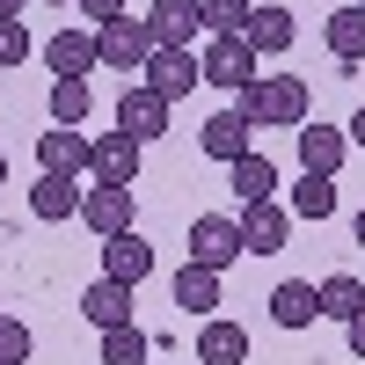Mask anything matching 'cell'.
Listing matches in <instances>:
<instances>
[{"label": "cell", "mask_w": 365, "mask_h": 365, "mask_svg": "<svg viewBox=\"0 0 365 365\" xmlns=\"http://www.w3.org/2000/svg\"><path fill=\"white\" fill-rule=\"evenodd\" d=\"M81 227L88 234H132V182H96V190L81 197Z\"/></svg>", "instance_id": "8"}, {"label": "cell", "mask_w": 365, "mask_h": 365, "mask_svg": "<svg viewBox=\"0 0 365 365\" xmlns=\"http://www.w3.org/2000/svg\"><path fill=\"white\" fill-rule=\"evenodd\" d=\"M329 51H336L344 66L365 58V8H336V15H329Z\"/></svg>", "instance_id": "24"}, {"label": "cell", "mask_w": 365, "mask_h": 365, "mask_svg": "<svg viewBox=\"0 0 365 365\" xmlns=\"http://www.w3.org/2000/svg\"><path fill=\"white\" fill-rule=\"evenodd\" d=\"M146 88H154V96H190V88L205 81V66H197V51H154V58H146V73H139Z\"/></svg>", "instance_id": "14"}, {"label": "cell", "mask_w": 365, "mask_h": 365, "mask_svg": "<svg viewBox=\"0 0 365 365\" xmlns=\"http://www.w3.org/2000/svg\"><path fill=\"white\" fill-rule=\"evenodd\" d=\"M81 314L96 322V329H125L132 322V285H117V278H96L81 292Z\"/></svg>", "instance_id": "19"}, {"label": "cell", "mask_w": 365, "mask_h": 365, "mask_svg": "<svg viewBox=\"0 0 365 365\" xmlns=\"http://www.w3.org/2000/svg\"><path fill=\"white\" fill-rule=\"evenodd\" d=\"M344 154H351V132H336V125H299V175H336L344 168Z\"/></svg>", "instance_id": "12"}, {"label": "cell", "mask_w": 365, "mask_h": 365, "mask_svg": "<svg viewBox=\"0 0 365 365\" xmlns=\"http://www.w3.org/2000/svg\"><path fill=\"white\" fill-rule=\"evenodd\" d=\"M51 8H73V0H51Z\"/></svg>", "instance_id": "37"}, {"label": "cell", "mask_w": 365, "mask_h": 365, "mask_svg": "<svg viewBox=\"0 0 365 365\" xmlns=\"http://www.w3.org/2000/svg\"><path fill=\"white\" fill-rule=\"evenodd\" d=\"M344 336H351V351L365 358V314H351V322H344Z\"/></svg>", "instance_id": "32"}, {"label": "cell", "mask_w": 365, "mask_h": 365, "mask_svg": "<svg viewBox=\"0 0 365 365\" xmlns=\"http://www.w3.org/2000/svg\"><path fill=\"white\" fill-rule=\"evenodd\" d=\"M285 241H292V212H285L278 197L241 212V249H249V256H278Z\"/></svg>", "instance_id": "10"}, {"label": "cell", "mask_w": 365, "mask_h": 365, "mask_svg": "<svg viewBox=\"0 0 365 365\" xmlns=\"http://www.w3.org/2000/svg\"><path fill=\"white\" fill-rule=\"evenodd\" d=\"M314 292H322V314H336V322H351V314H365V285L351 278V270H336V278H322Z\"/></svg>", "instance_id": "25"}, {"label": "cell", "mask_w": 365, "mask_h": 365, "mask_svg": "<svg viewBox=\"0 0 365 365\" xmlns=\"http://www.w3.org/2000/svg\"><path fill=\"white\" fill-rule=\"evenodd\" d=\"M0 314H8V307H0Z\"/></svg>", "instance_id": "38"}, {"label": "cell", "mask_w": 365, "mask_h": 365, "mask_svg": "<svg viewBox=\"0 0 365 365\" xmlns=\"http://www.w3.org/2000/svg\"><path fill=\"white\" fill-rule=\"evenodd\" d=\"M197 146H205V154L212 161H241V154H256V125H249V117H241V110H220V117H205V125H197Z\"/></svg>", "instance_id": "9"}, {"label": "cell", "mask_w": 365, "mask_h": 365, "mask_svg": "<svg viewBox=\"0 0 365 365\" xmlns=\"http://www.w3.org/2000/svg\"><path fill=\"white\" fill-rule=\"evenodd\" d=\"M22 58H29V29L22 22H0V73H15Z\"/></svg>", "instance_id": "30"}, {"label": "cell", "mask_w": 365, "mask_h": 365, "mask_svg": "<svg viewBox=\"0 0 365 365\" xmlns=\"http://www.w3.org/2000/svg\"><path fill=\"white\" fill-rule=\"evenodd\" d=\"M270 322H278V329H307V322H322V292H314L307 278L270 285Z\"/></svg>", "instance_id": "17"}, {"label": "cell", "mask_w": 365, "mask_h": 365, "mask_svg": "<svg viewBox=\"0 0 365 365\" xmlns=\"http://www.w3.org/2000/svg\"><path fill=\"white\" fill-rule=\"evenodd\" d=\"M344 132H351V146H365V103H358V117H351Z\"/></svg>", "instance_id": "33"}, {"label": "cell", "mask_w": 365, "mask_h": 365, "mask_svg": "<svg viewBox=\"0 0 365 365\" xmlns=\"http://www.w3.org/2000/svg\"><path fill=\"white\" fill-rule=\"evenodd\" d=\"M285 212H292V220H307V227H322L329 212H336V175H299Z\"/></svg>", "instance_id": "23"}, {"label": "cell", "mask_w": 365, "mask_h": 365, "mask_svg": "<svg viewBox=\"0 0 365 365\" xmlns=\"http://www.w3.org/2000/svg\"><path fill=\"white\" fill-rule=\"evenodd\" d=\"M22 8H29V0H0V22H22Z\"/></svg>", "instance_id": "34"}, {"label": "cell", "mask_w": 365, "mask_h": 365, "mask_svg": "<svg viewBox=\"0 0 365 365\" xmlns=\"http://www.w3.org/2000/svg\"><path fill=\"white\" fill-rule=\"evenodd\" d=\"M351 234H358V249H365V212H358V220H351Z\"/></svg>", "instance_id": "35"}, {"label": "cell", "mask_w": 365, "mask_h": 365, "mask_svg": "<svg viewBox=\"0 0 365 365\" xmlns=\"http://www.w3.org/2000/svg\"><path fill=\"white\" fill-rule=\"evenodd\" d=\"M249 0H205V37H241L249 29Z\"/></svg>", "instance_id": "28"}, {"label": "cell", "mask_w": 365, "mask_h": 365, "mask_svg": "<svg viewBox=\"0 0 365 365\" xmlns=\"http://www.w3.org/2000/svg\"><path fill=\"white\" fill-rule=\"evenodd\" d=\"M197 66H205V81H212V88H234V96L263 81V73H256V51H249V37H212V44L197 51Z\"/></svg>", "instance_id": "5"}, {"label": "cell", "mask_w": 365, "mask_h": 365, "mask_svg": "<svg viewBox=\"0 0 365 365\" xmlns=\"http://www.w3.org/2000/svg\"><path fill=\"white\" fill-rule=\"evenodd\" d=\"M0 182H8V154H0Z\"/></svg>", "instance_id": "36"}, {"label": "cell", "mask_w": 365, "mask_h": 365, "mask_svg": "<svg viewBox=\"0 0 365 365\" xmlns=\"http://www.w3.org/2000/svg\"><path fill=\"white\" fill-rule=\"evenodd\" d=\"M234 110L249 117L256 132H299V125H307V81H299V73H263L256 88L234 96Z\"/></svg>", "instance_id": "1"}, {"label": "cell", "mask_w": 365, "mask_h": 365, "mask_svg": "<svg viewBox=\"0 0 365 365\" xmlns=\"http://www.w3.org/2000/svg\"><path fill=\"white\" fill-rule=\"evenodd\" d=\"M197 365H249V329L212 314V322L197 329Z\"/></svg>", "instance_id": "18"}, {"label": "cell", "mask_w": 365, "mask_h": 365, "mask_svg": "<svg viewBox=\"0 0 365 365\" xmlns=\"http://www.w3.org/2000/svg\"><path fill=\"white\" fill-rule=\"evenodd\" d=\"M241 256H249V249H241V220H227V212H197V220H190V263L227 270Z\"/></svg>", "instance_id": "3"}, {"label": "cell", "mask_w": 365, "mask_h": 365, "mask_svg": "<svg viewBox=\"0 0 365 365\" xmlns=\"http://www.w3.org/2000/svg\"><path fill=\"white\" fill-rule=\"evenodd\" d=\"M117 132H125V139H161L168 132V96H154V88H146V81H132L125 88V96H117Z\"/></svg>", "instance_id": "6"}, {"label": "cell", "mask_w": 365, "mask_h": 365, "mask_svg": "<svg viewBox=\"0 0 365 365\" xmlns=\"http://www.w3.org/2000/svg\"><path fill=\"white\" fill-rule=\"evenodd\" d=\"M175 307H182V314H197V322H212V307H220V270L182 263V270H175Z\"/></svg>", "instance_id": "21"}, {"label": "cell", "mask_w": 365, "mask_h": 365, "mask_svg": "<svg viewBox=\"0 0 365 365\" xmlns=\"http://www.w3.org/2000/svg\"><path fill=\"white\" fill-rule=\"evenodd\" d=\"M241 37H249V51H256V58H278V51H292V37H299V29H292V8H256Z\"/></svg>", "instance_id": "20"}, {"label": "cell", "mask_w": 365, "mask_h": 365, "mask_svg": "<svg viewBox=\"0 0 365 365\" xmlns=\"http://www.w3.org/2000/svg\"><path fill=\"white\" fill-rule=\"evenodd\" d=\"M227 190L241 197V212H249V205H270V197H278V168H270V154H241V161L227 168Z\"/></svg>", "instance_id": "16"}, {"label": "cell", "mask_w": 365, "mask_h": 365, "mask_svg": "<svg viewBox=\"0 0 365 365\" xmlns=\"http://www.w3.org/2000/svg\"><path fill=\"white\" fill-rule=\"evenodd\" d=\"M358 8H365V0H358Z\"/></svg>", "instance_id": "39"}, {"label": "cell", "mask_w": 365, "mask_h": 365, "mask_svg": "<svg viewBox=\"0 0 365 365\" xmlns=\"http://www.w3.org/2000/svg\"><path fill=\"white\" fill-rule=\"evenodd\" d=\"M96 58L110 73H146V58H154V29H146V15H117L96 29Z\"/></svg>", "instance_id": "2"}, {"label": "cell", "mask_w": 365, "mask_h": 365, "mask_svg": "<svg viewBox=\"0 0 365 365\" xmlns=\"http://www.w3.org/2000/svg\"><path fill=\"white\" fill-rule=\"evenodd\" d=\"M37 168L44 175H96V139H81V132H66V125H51L44 139H37Z\"/></svg>", "instance_id": "7"}, {"label": "cell", "mask_w": 365, "mask_h": 365, "mask_svg": "<svg viewBox=\"0 0 365 365\" xmlns=\"http://www.w3.org/2000/svg\"><path fill=\"white\" fill-rule=\"evenodd\" d=\"M44 66H51V81H88V66H103L96 29H58V37H44Z\"/></svg>", "instance_id": "11"}, {"label": "cell", "mask_w": 365, "mask_h": 365, "mask_svg": "<svg viewBox=\"0 0 365 365\" xmlns=\"http://www.w3.org/2000/svg\"><path fill=\"white\" fill-rule=\"evenodd\" d=\"M146 270H154V241H146L139 227H132V234H110V241H103V278H117V285H139Z\"/></svg>", "instance_id": "13"}, {"label": "cell", "mask_w": 365, "mask_h": 365, "mask_svg": "<svg viewBox=\"0 0 365 365\" xmlns=\"http://www.w3.org/2000/svg\"><path fill=\"white\" fill-rule=\"evenodd\" d=\"M81 182L73 175H37V182H29V212H37V220L44 227H58V220H81Z\"/></svg>", "instance_id": "15"}, {"label": "cell", "mask_w": 365, "mask_h": 365, "mask_svg": "<svg viewBox=\"0 0 365 365\" xmlns=\"http://www.w3.org/2000/svg\"><path fill=\"white\" fill-rule=\"evenodd\" d=\"M51 125H66V132L88 125V81H51Z\"/></svg>", "instance_id": "27"}, {"label": "cell", "mask_w": 365, "mask_h": 365, "mask_svg": "<svg viewBox=\"0 0 365 365\" xmlns=\"http://www.w3.org/2000/svg\"><path fill=\"white\" fill-rule=\"evenodd\" d=\"M139 161H146L139 139H125V132L96 139V182H139Z\"/></svg>", "instance_id": "22"}, {"label": "cell", "mask_w": 365, "mask_h": 365, "mask_svg": "<svg viewBox=\"0 0 365 365\" xmlns=\"http://www.w3.org/2000/svg\"><path fill=\"white\" fill-rule=\"evenodd\" d=\"M154 344H146V329L125 322V329H103V365H146Z\"/></svg>", "instance_id": "26"}, {"label": "cell", "mask_w": 365, "mask_h": 365, "mask_svg": "<svg viewBox=\"0 0 365 365\" xmlns=\"http://www.w3.org/2000/svg\"><path fill=\"white\" fill-rule=\"evenodd\" d=\"M146 29H154V51H190L205 37V0H154Z\"/></svg>", "instance_id": "4"}, {"label": "cell", "mask_w": 365, "mask_h": 365, "mask_svg": "<svg viewBox=\"0 0 365 365\" xmlns=\"http://www.w3.org/2000/svg\"><path fill=\"white\" fill-rule=\"evenodd\" d=\"M73 8H81L88 22H96V29H103V22H117V15H125V0H73Z\"/></svg>", "instance_id": "31"}, {"label": "cell", "mask_w": 365, "mask_h": 365, "mask_svg": "<svg viewBox=\"0 0 365 365\" xmlns=\"http://www.w3.org/2000/svg\"><path fill=\"white\" fill-rule=\"evenodd\" d=\"M29 351H37V336H29V322L0 314V365H29Z\"/></svg>", "instance_id": "29"}]
</instances>
